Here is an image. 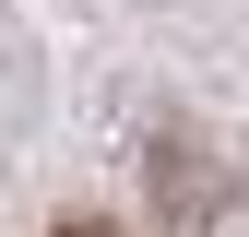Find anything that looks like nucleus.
<instances>
[{
	"instance_id": "obj_1",
	"label": "nucleus",
	"mask_w": 249,
	"mask_h": 237,
	"mask_svg": "<svg viewBox=\"0 0 249 237\" xmlns=\"http://www.w3.org/2000/svg\"><path fill=\"white\" fill-rule=\"evenodd\" d=\"M59 237H107V225H59Z\"/></svg>"
}]
</instances>
